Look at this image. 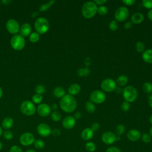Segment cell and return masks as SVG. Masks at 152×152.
Wrapping results in <instances>:
<instances>
[{
    "label": "cell",
    "instance_id": "obj_54",
    "mask_svg": "<svg viewBox=\"0 0 152 152\" xmlns=\"http://www.w3.org/2000/svg\"><path fill=\"white\" fill-rule=\"evenodd\" d=\"M50 108H51V109H52V110H53L55 111V110H56L57 109V108H58V105H57L56 103H53V104H52Z\"/></svg>",
    "mask_w": 152,
    "mask_h": 152
},
{
    "label": "cell",
    "instance_id": "obj_26",
    "mask_svg": "<svg viewBox=\"0 0 152 152\" xmlns=\"http://www.w3.org/2000/svg\"><path fill=\"white\" fill-rule=\"evenodd\" d=\"M85 148L88 152H94L96 150V145L92 141H88L85 145Z\"/></svg>",
    "mask_w": 152,
    "mask_h": 152
},
{
    "label": "cell",
    "instance_id": "obj_39",
    "mask_svg": "<svg viewBox=\"0 0 152 152\" xmlns=\"http://www.w3.org/2000/svg\"><path fill=\"white\" fill-rule=\"evenodd\" d=\"M141 138L142 140V141L145 144H148L151 141V136L149 134L147 133H143L141 136Z\"/></svg>",
    "mask_w": 152,
    "mask_h": 152
},
{
    "label": "cell",
    "instance_id": "obj_13",
    "mask_svg": "<svg viewBox=\"0 0 152 152\" xmlns=\"http://www.w3.org/2000/svg\"><path fill=\"white\" fill-rule=\"evenodd\" d=\"M6 28L8 31L12 34H17L20 31V25L14 19H10L6 23Z\"/></svg>",
    "mask_w": 152,
    "mask_h": 152
},
{
    "label": "cell",
    "instance_id": "obj_29",
    "mask_svg": "<svg viewBox=\"0 0 152 152\" xmlns=\"http://www.w3.org/2000/svg\"><path fill=\"white\" fill-rule=\"evenodd\" d=\"M77 73L80 77H87L90 71L88 68H81L77 71Z\"/></svg>",
    "mask_w": 152,
    "mask_h": 152
},
{
    "label": "cell",
    "instance_id": "obj_1",
    "mask_svg": "<svg viewBox=\"0 0 152 152\" xmlns=\"http://www.w3.org/2000/svg\"><path fill=\"white\" fill-rule=\"evenodd\" d=\"M61 109L66 113L74 112L77 106V102L75 97L70 94H65L59 101Z\"/></svg>",
    "mask_w": 152,
    "mask_h": 152
},
{
    "label": "cell",
    "instance_id": "obj_12",
    "mask_svg": "<svg viewBox=\"0 0 152 152\" xmlns=\"http://www.w3.org/2000/svg\"><path fill=\"white\" fill-rule=\"evenodd\" d=\"M36 131L38 134L43 137H49L52 132L50 126L45 123L39 124L36 128Z\"/></svg>",
    "mask_w": 152,
    "mask_h": 152
},
{
    "label": "cell",
    "instance_id": "obj_14",
    "mask_svg": "<svg viewBox=\"0 0 152 152\" xmlns=\"http://www.w3.org/2000/svg\"><path fill=\"white\" fill-rule=\"evenodd\" d=\"M51 108L49 105L46 103H40L37 107L38 114L42 117H46L51 113Z\"/></svg>",
    "mask_w": 152,
    "mask_h": 152
},
{
    "label": "cell",
    "instance_id": "obj_23",
    "mask_svg": "<svg viewBox=\"0 0 152 152\" xmlns=\"http://www.w3.org/2000/svg\"><path fill=\"white\" fill-rule=\"evenodd\" d=\"M53 94L57 98H62L65 95V90L62 87H57L53 90Z\"/></svg>",
    "mask_w": 152,
    "mask_h": 152
},
{
    "label": "cell",
    "instance_id": "obj_24",
    "mask_svg": "<svg viewBox=\"0 0 152 152\" xmlns=\"http://www.w3.org/2000/svg\"><path fill=\"white\" fill-rule=\"evenodd\" d=\"M128 81V78L125 75H119L116 81V84H118L119 87L125 86Z\"/></svg>",
    "mask_w": 152,
    "mask_h": 152
},
{
    "label": "cell",
    "instance_id": "obj_43",
    "mask_svg": "<svg viewBox=\"0 0 152 152\" xmlns=\"http://www.w3.org/2000/svg\"><path fill=\"white\" fill-rule=\"evenodd\" d=\"M9 152H23V151L20 146L17 145H14L10 147L9 150Z\"/></svg>",
    "mask_w": 152,
    "mask_h": 152
},
{
    "label": "cell",
    "instance_id": "obj_58",
    "mask_svg": "<svg viewBox=\"0 0 152 152\" xmlns=\"http://www.w3.org/2000/svg\"><path fill=\"white\" fill-rule=\"evenodd\" d=\"M149 134H150V135L151 136V137L152 138V126L150 128V129H149Z\"/></svg>",
    "mask_w": 152,
    "mask_h": 152
},
{
    "label": "cell",
    "instance_id": "obj_34",
    "mask_svg": "<svg viewBox=\"0 0 152 152\" xmlns=\"http://www.w3.org/2000/svg\"><path fill=\"white\" fill-rule=\"evenodd\" d=\"M55 2V1H49L48 2L46 3V4H42L40 7V8H39V10L40 11H47L51 6H52V5Z\"/></svg>",
    "mask_w": 152,
    "mask_h": 152
},
{
    "label": "cell",
    "instance_id": "obj_44",
    "mask_svg": "<svg viewBox=\"0 0 152 152\" xmlns=\"http://www.w3.org/2000/svg\"><path fill=\"white\" fill-rule=\"evenodd\" d=\"M106 152H121V150L115 146H111L107 148L106 150Z\"/></svg>",
    "mask_w": 152,
    "mask_h": 152
},
{
    "label": "cell",
    "instance_id": "obj_19",
    "mask_svg": "<svg viewBox=\"0 0 152 152\" xmlns=\"http://www.w3.org/2000/svg\"><path fill=\"white\" fill-rule=\"evenodd\" d=\"M68 91L69 94L74 96L78 94L81 91V87L77 83H73L71 84L69 87H68Z\"/></svg>",
    "mask_w": 152,
    "mask_h": 152
},
{
    "label": "cell",
    "instance_id": "obj_2",
    "mask_svg": "<svg viewBox=\"0 0 152 152\" xmlns=\"http://www.w3.org/2000/svg\"><path fill=\"white\" fill-rule=\"evenodd\" d=\"M97 6L93 1L85 2L81 8L82 15L86 18H91L97 12Z\"/></svg>",
    "mask_w": 152,
    "mask_h": 152
},
{
    "label": "cell",
    "instance_id": "obj_6",
    "mask_svg": "<svg viewBox=\"0 0 152 152\" xmlns=\"http://www.w3.org/2000/svg\"><path fill=\"white\" fill-rule=\"evenodd\" d=\"M21 112L25 115L31 116L36 112V109L34 104L30 101L25 100L20 105Z\"/></svg>",
    "mask_w": 152,
    "mask_h": 152
},
{
    "label": "cell",
    "instance_id": "obj_32",
    "mask_svg": "<svg viewBox=\"0 0 152 152\" xmlns=\"http://www.w3.org/2000/svg\"><path fill=\"white\" fill-rule=\"evenodd\" d=\"M40 39V35L37 32H32L29 35V40L31 43H36Z\"/></svg>",
    "mask_w": 152,
    "mask_h": 152
},
{
    "label": "cell",
    "instance_id": "obj_41",
    "mask_svg": "<svg viewBox=\"0 0 152 152\" xmlns=\"http://www.w3.org/2000/svg\"><path fill=\"white\" fill-rule=\"evenodd\" d=\"M131 107V105L130 103L126 101H124L122 103L121 105V110L124 111V112H127L130 109Z\"/></svg>",
    "mask_w": 152,
    "mask_h": 152
},
{
    "label": "cell",
    "instance_id": "obj_16",
    "mask_svg": "<svg viewBox=\"0 0 152 152\" xmlns=\"http://www.w3.org/2000/svg\"><path fill=\"white\" fill-rule=\"evenodd\" d=\"M141 132L136 129H131L127 132V138L132 142L138 141L141 138Z\"/></svg>",
    "mask_w": 152,
    "mask_h": 152
},
{
    "label": "cell",
    "instance_id": "obj_48",
    "mask_svg": "<svg viewBox=\"0 0 152 152\" xmlns=\"http://www.w3.org/2000/svg\"><path fill=\"white\" fill-rule=\"evenodd\" d=\"M96 4V5H99V6H101V5H103L104 4H105L107 1L106 0H96V1H93Z\"/></svg>",
    "mask_w": 152,
    "mask_h": 152
},
{
    "label": "cell",
    "instance_id": "obj_47",
    "mask_svg": "<svg viewBox=\"0 0 152 152\" xmlns=\"http://www.w3.org/2000/svg\"><path fill=\"white\" fill-rule=\"evenodd\" d=\"M122 2L123 4H124L127 6H131L135 2V0H123Z\"/></svg>",
    "mask_w": 152,
    "mask_h": 152
},
{
    "label": "cell",
    "instance_id": "obj_21",
    "mask_svg": "<svg viewBox=\"0 0 152 152\" xmlns=\"http://www.w3.org/2000/svg\"><path fill=\"white\" fill-rule=\"evenodd\" d=\"M144 19V15L141 12H135L132 14L131 17V21L135 24H139L141 23Z\"/></svg>",
    "mask_w": 152,
    "mask_h": 152
},
{
    "label": "cell",
    "instance_id": "obj_51",
    "mask_svg": "<svg viewBox=\"0 0 152 152\" xmlns=\"http://www.w3.org/2000/svg\"><path fill=\"white\" fill-rule=\"evenodd\" d=\"M147 17L148 18L152 21V9L149 10V11L147 12Z\"/></svg>",
    "mask_w": 152,
    "mask_h": 152
},
{
    "label": "cell",
    "instance_id": "obj_31",
    "mask_svg": "<svg viewBox=\"0 0 152 152\" xmlns=\"http://www.w3.org/2000/svg\"><path fill=\"white\" fill-rule=\"evenodd\" d=\"M142 89L147 94L152 93V84L149 82H145L142 85Z\"/></svg>",
    "mask_w": 152,
    "mask_h": 152
},
{
    "label": "cell",
    "instance_id": "obj_17",
    "mask_svg": "<svg viewBox=\"0 0 152 152\" xmlns=\"http://www.w3.org/2000/svg\"><path fill=\"white\" fill-rule=\"evenodd\" d=\"M94 136V131L90 128H86L84 129L81 133V138L84 140L88 141Z\"/></svg>",
    "mask_w": 152,
    "mask_h": 152
},
{
    "label": "cell",
    "instance_id": "obj_22",
    "mask_svg": "<svg viewBox=\"0 0 152 152\" xmlns=\"http://www.w3.org/2000/svg\"><path fill=\"white\" fill-rule=\"evenodd\" d=\"M14 124V120L11 117H6L2 121V127L5 130H9Z\"/></svg>",
    "mask_w": 152,
    "mask_h": 152
},
{
    "label": "cell",
    "instance_id": "obj_18",
    "mask_svg": "<svg viewBox=\"0 0 152 152\" xmlns=\"http://www.w3.org/2000/svg\"><path fill=\"white\" fill-rule=\"evenodd\" d=\"M31 27L28 23H24L20 28V35L23 37H27L31 34Z\"/></svg>",
    "mask_w": 152,
    "mask_h": 152
},
{
    "label": "cell",
    "instance_id": "obj_35",
    "mask_svg": "<svg viewBox=\"0 0 152 152\" xmlns=\"http://www.w3.org/2000/svg\"><path fill=\"white\" fill-rule=\"evenodd\" d=\"M118 27H119L118 23L115 20H113L110 21V22L109 23V28L111 31H116L118 28Z\"/></svg>",
    "mask_w": 152,
    "mask_h": 152
},
{
    "label": "cell",
    "instance_id": "obj_42",
    "mask_svg": "<svg viewBox=\"0 0 152 152\" xmlns=\"http://www.w3.org/2000/svg\"><path fill=\"white\" fill-rule=\"evenodd\" d=\"M142 4L143 7L147 9H152V0H143L142 1Z\"/></svg>",
    "mask_w": 152,
    "mask_h": 152
},
{
    "label": "cell",
    "instance_id": "obj_28",
    "mask_svg": "<svg viewBox=\"0 0 152 152\" xmlns=\"http://www.w3.org/2000/svg\"><path fill=\"white\" fill-rule=\"evenodd\" d=\"M125 131V126L123 124H119L115 128V134L117 136H121Z\"/></svg>",
    "mask_w": 152,
    "mask_h": 152
},
{
    "label": "cell",
    "instance_id": "obj_27",
    "mask_svg": "<svg viewBox=\"0 0 152 152\" xmlns=\"http://www.w3.org/2000/svg\"><path fill=\"white\" fill-rule=\"evenodd\" d=\"M33 145L34 146V147L36 148V149H38V150H42L43 149L45 146V142L41 140V139H36L34 140V143H33Z\"/></svg>",
    "mask_w": 152,
    "mask_h": 152
},
{
    "label": "cell",
    "instance_id": "obj_53",
    "mask_svg": "<svg viewBox=\"0 0 152 152\" xmlns=\"http://www.w3.org/2000/svg\"><path fill=\"white\" fill-rule=\"evenodd\" d=\"M148 103L151 108H152V94L149 96L148 100Z\"/></svg>",
    "mask_w": 152,
    "mask_h": 152
},
{
    "label": "cell",
    "instance_id": "obj_46",
    "mask_svg": "<svg viewBox=\"0 0 152 152\" xmlns=\"http://www.w3.org/2000/svg\"><path fill=\"white\" fill-rule=\"evenodd\" d=\"M61 131L58 128H53L52 130L51 134H52L55 137H59L61 135Z\"/></svg>",
    "mask_w": 152,
    "mask_h": 152
},
{
    "label": "cell",
    "instance_id": "obj_10",
    "mask_svg": "<svg viewBox=\"0 0 152 152\" xmlns=\"http://www.w3.org/2000/svg\"><path fill=\"white\" fill-rule=\"evenodd\" d=\"M35 140L33 134L29 132L22 134L19 138L20 143L23 146H29L33 144Z\"/></svg>",
    "mask_w": 152,
    "mask_h": 152
},
{
    "label": "cell",
    "instance_id": "obj_36",
    "mask_svg": "<svg viewBox=\"0 0 152 152\" xmlns=\"http://www.w3.org/2000/svg\"><path fill=\"white\" fill-rule=\"evenodd\" d=\"M31 100H32V102L35 104H40V103L43 100V97L41 94L36 93L33 96Z\"/></svg>",
    "mask_w": 152,
    "mask_h": 152
},
{
    "label": "cell",
    "instance_id": "obj_5",
    "mask_svg": "<svg viewBox=\"0 0 152 152\" xmlns=\"http://www.w3.org/2000/svg\"><path fill=\"white\" fill-rule=\"evenodd\" d=\"M10 44L14 49L16 50H20L24 48L26 41L24 37L20 34H15L11 39Z\"/></svg>",
    "mask_w": 152,
    "mask_h": 152
},
{
    "label": "cell",
    "instance_id": "obj_59",
    "mask_svg": "<svg viewBox=\"0 0 152 152\" xmlns=\"http://www.w3.org/2000/svg\"><path fill=\"white\" fill-rule=\"evenodd\" d=\"M149 122H150V124L152 125V115L150 116L149 118Z\"/></svg>",
    "mask_w": 152,
    "mask_h": 152
},
{
    "label": "cell",
    "instance_id": "obj_30",
    "mask_svg": "<svg viewBox=\"0 0 152 152\" xmlns=\"http://www.w3.org/2000/svg\"><path fill=\"white\" fill-rule=\"evenodd\" d=\"M51 119L54 122H59L61 119V114L59 112L55 110L50 115Z\"/></svg>",
    "mask_w": 152,
    "mask_h": 152
},
{
    "label": "cell",
    "instance_id": "obj_7",
    "mask_svg": "<svg viewBox=\"0 0 152 152\" xmlns=\"http://www.w3.org/2000/svg\"><path fill=\"white\" fill-rule=\"evenodd\" d=\"M106 99L105 93L100 90H96L92 91L90 95V100L94 104H101L103 103Z\"/></svg>",
    "mask_w": 152,
    "mask_h": 152
},
{
    "label": "cell",
    "instance_id": "obj_60",
    "mask_svg": "<svg viewBox=\"0 0 152 152\" xmlns=\"http://www.w3.org/2000/svg\"><path fill=\"white\" fill-rule=\"evenodd\" d=\"M2 133H3L2 129V128L0 126V137H1V135H2Z\"/></svg>",
    "mask_w": 152,
    "mask_h": 152
},
{
    "label": "cell",
    "instance_id": "obj_9",
    "mask_svg": "<svg viewBox=\"0 0 152 152\" xmlns=\"http://www.w3.org/2000/svg\"><path fill=\"white\" fill-rule=\"evenodd\" d=\"M129 10L126 7H119L115 12V19L117 21H125L129 17Z\"/></svg>",
    "mask_w": 152,
    "mask_h": 152
},
{
    "label": "cell",
    "instance_id": "obj_61",
    "mask_svg": "<svg viewBox=\"0 0 152 152\" xmlns=\"http://www.w3.org/2000/svg\"><path fill=\"white\" fill-rule=\"evenodd\" d=\"M2 148H3V144H2V142L0 141V151L2 149Z\"/></svg>",
    "mask_w": 152,
    "mask_h": 152
},
{
    "label": "cell",
    "instance_id": "obj_45",
    "mask_svg": "<svg viewBox=\"0 0 152 152\" xmlns=\"http://www.w3.org/2000/svg\"><path fill=\"white\" fill-rule=\"evenodd\" d=\"M90 128L94 132L97 131L100 128V124L98 122H94L91 124Z\"/></svg>",
    "mask_w": 152,
    "mask_h": 152
},
{
    "label": "cell",
    "instance_id": "obj_49",
    "mask_svg": "<svg viewBox=\"0 0 152 152\" xmlns=\"http://www.w3.org/2000/svg\"><path fill=\"white\" fill-rule=\"evenodd\" d=\"M124 28L126 29V30H129V29H130V28L132 27V23H131V22H129V21L126 22V23L124 24Z\"/></svg>",
    "mask_w": 152,
    "mask_h": 152
},
{
    "label": "cell",
    "instance_id": "obj_40",
    "mask_svg": "<svg viewBox=\"0 0 152 152\" xmlns=\"http://www.w3.org/2000/svg\"><path fill=\"white\" fill-rule=\"evenodd\" d=\"M46 91V88L42 84H39L37 85L36 88H35V92L36 94H42L43 93H45Z\"/></svg>",
    "mask_w": 152,
    "mask_h": 152
},
{
    "label": "cell",
    "instance_id": "obj_15",
    "mask_svg": "<svg viewBox=\"0 0 152 152\" xmlns=\"http://www.w3.org/2000/svg\"><path fill=\"white\" fill-rule=\"evenodd\" d=\"M62 126L66 129L73 128L76 124V119L72 116H67L62 121Z\"/></svg>",
    "mask_w": 152,
    "mask_h": 152
},
{
    "label": "cell",
    "instance_id": "obj_11",
    "mask_svg": "<svg viewBox=\"0 0 152 152\" xmlns=\"http://www.w3.org/2000/svg\"><path fill=\"white\" fill-rule=\"evenodd\" d=\"M101 140L104 144L111 145L116 141V135L111 131H105L102 134Z\"/></svg>",
    "mask_w": 152,
    "mask_h": 152
},
{
    "label": "cell",
    "instance_id": "obj_20",
    "mask_svg": "<svg viewBox=\"0 0 152 152\" xmlns=\"http://www.w3.org/2000/svg\"><path fill=\"white\" fill-rule=\"evenodd\" d=\"M142 60L147 64H152V49L145 50L142 53Z\"/></svg>",
    "mask_w": 152,
    "mask_h": 152
},
{
    "label": "cell",
    "instance_id": "obj_38",
    "mask_svg": "<svg viewBox=\"0 0 152 152\" xmlns=\"http://www.w3.org/2000/svg\"><path fill=\"white\" fill-rule=\"evenodd\" d=\"M107 12H108V9L104 5H101L97 8V13L100 15H105L107 14Z\"/></svg>",
    "mask_w": 152,
    "mask_h": 152
},
{
    "label": "cell",
    "instance_id": "obj_55",
    "mask_svg": "<svg viewBox=\"0 0 152 152\" xmlns=\"http://www.w3.org/2000/svg\"><path fill=\"white\" fill-rule=\"evenodd\" d=\"M24 152H36V151L34 150H33V149L30 148V149H28V150H26Z\"/></svg>",
    "mask_w": 152,
    "mask_h": 152
},
{
    "label": "cell",
    "instance_id": "obj_33",
    "mask_svg": "<svg viewBox=\"0 0 152 152\" xmlns=\"http://www.w3.org/2000/svg\"><path fill=\"white\" fill-rule=\"evenodd\" d=\"M135 49L138 53H142L145 50V45L142 42H137L135 43Z\"/></svg>",
    "mask_w": 152,
    "mask_h": 152
},
{
    "label": "cell",
    "instance_id": "obj_3",
    "mask_svg": "<svg viewBox=\"0 0 152 152\" xmlns=\"http://www.w3.org/2000/svg\"><path fill=\"white\" fill-rule=\"evenodd\" d=\"M122 96L125 101L132 103L136 100L138 97V91L134 86H128L123 89Z\"/></svg>",
    "mask_w": 152,
    "mask_h": 152
},
{
    "label": "cell",
    "instance_id": "obj_50",
    "mask_svg": "<svg viewBox=\"0 0 152 152\" xmlns=\"http://www.w3.org/2000/svg\"><path fill=\"white\" fill-rule=\"evenodd\" d=\"M81 112H75V114H74V118L75 119H80L81 118Z\"/></svg>",
    "mask_w": 152,
    "mask_h": 152
},
{
    "label": "cell",
    "instance_id": "obj_4",
    "mask_svg": "<svg viewBox=\"0 0 152 152\" xmlns=\"http://www.w3.org/2000/svg\"><path fill=\"white\" fill-rule=\"evenodd\" d=\"M34 28L39 34L46 33L49 28V23L44 17H39L34 22Z\"/></svg>",
    "mask_w": 152,
    "mask_h": 152
},
{
    "label": "cell",
    "instance_id": "obj_56",
    "mask_svg": "<svg viewBox=\"0 0 152 152\" xmlns=\"http://www.w3.org/2000/svg\"><path fill=\"white\" fill-rule=\"evenodd\" d=\"M38 14H39L38 12H33V14H32V17H33V18L36 17L37 15Z\"/></svg>",
    "mask_w": 152,
    "mask_h": 152
},
{
    "label": "cell",
    "instance_id": "obj_37",
    "mask_svg": "<svg viewBox=\"0 0 152 152\" xmlns=\"http://www.w3.org/2000/svg\"><path fill=\"white\" fill-rule=\"evenodd\" d=\"M2 136L3 138L6 140H10L12 139L14 137V134L10 130H5L4 132L2 133Z\"/></svg>",
    "mask_w": 152,
    "mask_h": 152
},
{
    "label": "cell",
    "instance_id": "obj_25",
    "mask_svg": "<svg viewBox=\"0 0 152 152\" xmlns=\"http://www.w3.org/2000/svg\"><path fill=\"white\" fill-rule=\"evenodd\" d=\"M85 109L87 112H88L90 113H93L96 110V106H95L94 104L90 100L86 103Z\"/></svg>",
    "mask_w": 152,
    "mask_h": 152
},
{
    "label": "cell",
    "instance_id": "obj_57",
    "mask_svg": "<svg viewBox=\"0 0 152 152\" xmlns=\"http://www.w3.org/2000/svg\"><path fill=\"white\" fill-rule=\"evenodd\" d=\"M2 94H3V91H2V88L0 87V99L2 97Z\"/></svg>",
    "mask_w": 152,
    "mask_h": 152
},
{
    "label": "cell",
    "instance_id": "obj_8",
    "mask_svg": "<svg viewBox=\"0 0 152 152\" xmlns=\"http://www.w3.org/2000/svg\"><path fill=\"white\" fill-rule=\"evenodd\" d=\"M100 87L103 91L110 93L115 91L116 87V81L112 78H106L102 81Z\"/></svg>",
    "mask_w": 152,
    "mask_h": 152
},
{
    "label": "cell",
    "instance_id": "obj_52",
    "mask_svg": "<svg viewBox=\"0 0 152 152\" xmlns=\"http://www.w3.org/2000/svg\"><path fill=\"white\" fill-rule=\"evenodd\" d=\"M122 91H123V90L121 88V87H116L115 90V91L117 94H121V93H122Z\"/></svg>",
    "mask_w": 152,
    "mask_h": 152
}]
</instances>
